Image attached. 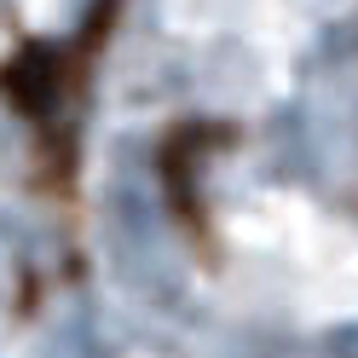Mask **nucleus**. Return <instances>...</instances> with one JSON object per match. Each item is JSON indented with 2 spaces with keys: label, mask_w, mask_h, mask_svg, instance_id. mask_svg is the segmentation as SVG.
Instances as JSON below:
<instances>
[{
  "label": "nucleus",
  "mask_w": 358,
  "mask_h": 358,
  "mask_svg": "<svg viewBox=\"0 0 358 358\" xmlns=\"http://www.w3.org/2000/svg\"><path fill=\"white\" fill-rule=\"evenodd\" d=\"M231 358H289V347L272 341V335H243V341L231 347Z\"/></svg>",
  "instance_id": "nucleus-5"
},
{
  "label": "nucleus",
  "mask_w": 358,
  "mask_h": 358,
  "mask_svg": "<svg viewBox=\"0 0 358 358\" xmlns=\"http://www.w3.org/2000/svg\"><path fill=\"white\" fill-rule=\"evenodd\" d=\"M272 150H278V168L289 179H318L324 173V150H318V133H312L306 110H283V116L272 122Z\"/></svg>",
  "instance_id": "nucleus-1"
},
{
  "label": "nucleus",
  "mask_w": 358,
  "mask_h": 358,
  "mask_svg": "<svg viewBox=\"0 0 358 358\" xmlns=\"http://www.w3.org/2000/svg\"><path fill=\"white\" fill-rule=\"evenodd\" d=\"M318 352H324V358H358V324H335V329H324Z\"/></svg>",
  "instance_id": "nucleus-4"
},
{
  "label": "nucleus",
  "mask_w": 358,
  "mask_h": 358,
  "mask_svg": "<svg viewBox=\"0 0 358 358\" xmlns=\"http://www.w3.org/2000/svg\"><path fill=\"white\" fill-rule=\"evenodd\" d=\"M35 358H104V335H99V324L87 318V312H76V318H64L47 341H41Z\"/></svg>",
  "instance_id": "nucleus-2"
},
{
  "label": "nucleus",
  "mask_w": 358,
  "mask_h": 358,
  "mask_svg": "<svg viewBox=\"0 0 358 358\" xmlns=\"http://www.w3.org/2000/svg\"><path fill=\"white\" fill-rule=\"evenodd\" d=\"M208 81H214L220 99L249 93V87H255V58H243V47H220V52L208 58Z\"/></svg>",
  "instance_id": "nucleus-3"
}]
</instances>
